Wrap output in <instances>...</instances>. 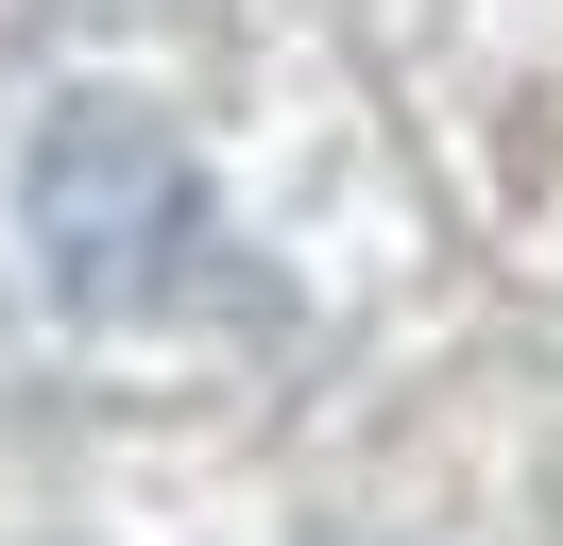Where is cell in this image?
Returning a JSON list of instances; mask_svg holds the SVG:
<instances>
[{"label":"cell","instance_id":"obj_1","mask_svg":"<svg viewBox=\"0 0 563 546\" xmlns=\"http://www.w3.org/2000/svg\"><path fill=\"white\" fill-rule=\"evenodd\" d=\"M18 222H35V273H52L69 307H154L206 205H188V154L137 120V102H69V120L35 136Z\"/></svg>","mask_w":563,"mask_h":546}]
</instances>
